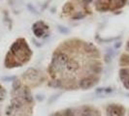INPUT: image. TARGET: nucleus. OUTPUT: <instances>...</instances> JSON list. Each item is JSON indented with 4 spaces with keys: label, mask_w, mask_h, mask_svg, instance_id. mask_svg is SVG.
Wrapping results in <instances>:
<instances>
[{
    "label": "nucleus",
    "mask_w": 129,
    "mask_h": 116,
    "mask_svg": "<svg viewBox=\"0 0 129 116\" xmlns=\"http://www.w3.org/2000/svg\"><path fill=\"white\" fill-rule=\"evenodd\" d=\"M110 116H123V108L119 105H111L109 107Z\"/></svg>",
    "instance_id": "1"
},
{
    "label": "nucleus",
    "mask_w": 129,
    "mask_h": 116,
    "mask_svg": "<svg viewBox=\"0 0 129 116\" xmlns=\"http://www.w3.org/2000/svg\"><path fill=\"white\" fill-rule=\"evenodd\" d=\"M95 81H93L92 77H85L80 81V87L83 89H88L93 86Z\"/></svg>",
    "instance_id": "2"
},
{
    "label": "nucleus",
    "mask_w": 129,
    "mask_h": 116,
    "mask_svg": "<svg viewBox=\"0 0 129 116\" xmlns=\"http://www.w3.org/2000/svg\"><path fill=\"white\" fill-rule=\"evenodd\" d=\"M81 116H95L93 110L88 106H84L81 111Z\"/></svg>",
    "instance_id": "3"
},
{
    "label": "nucleus",
    "mask_w": 129,
    "mask_h": 116,
    "mask_svg": "<svg viewBox=\"0 0 129 116\" xmlns=\"http://www.w3.org/2000/svg\"><path fill=\"white\" fill-rule=\"evenodd\" d=\"M129 79V70L128 69H122L120 70V79L123 82Z\"/></svg>",
    "instance_id": "4"
},
{
    "label": "nucleus",
    "mask_w": 129,
    "mask_h": 116,
    "mask_svg": "<svg viewBox=\"0 0 129 116\" xmlns=\"http://www.w3.org/2000/svg\"><path fill=\"white\" fill-rule=\"evenodd\" d=\"M120 63H122L123 65L124 64H129V56H126V55H123L121 60H120Z\"/></svg>",
    "instance_id": "5"
},
{
    "label": "nucleus",
    "mask_w": 129,
    "mask_h": 116,
    "mask_svg": "<svg viewBox=\"0 0 129 116\" xmlns=\"http://www.w3.org/2000/svg\"><path fill=\"white\" fill-rule=\"evenodd\" d=\"M5 96H6V91L4 90V88L0 87V101H3L5 99Z\"/></svg>",
    "instance_id": "6"
},
{
    "label": "nucleus",
    "mask_w": 129,
    "mask_h": 116,
    "mask_svg": "<svg viewBox=\"0 0 129 116\" xmlns=\"http://www.w3.org/2000/svg\"><path fill=\"white\" fill-rule=\"evenodd\" d=\"M63 116H75V113L71 109H66L63 113Z\"/></svg>",
    "instance_id": "7"
},
{
    "label": "nucleus",
    "mask_w": 129,
    "mask_h": 116,
    "mask_svg": "<svg viewBox=\"0 0 129 116\" xmlns=\"http://www.w3.org/2000/svg\"><path fill=\"white\" fill-rule=\"evenodd\" d=\"M52 116H63L61 113H59V112H55V113H53Z\"/></svg>",
    "instance_id": "8"
},
{
    "label": "nucleus",
    "mask_w": 129,
    "mask_h": 116,
    "mask_svg": "<svg viewBox=\"0 0 129 116\" xmlns=\"http://www.w3.org/2000/svg\"><path fill=\"white\" fill-rule=\"evenodd\" d=\"M128 48H129V43H128Z\"/></svg>",
    "instance_id": "9"
}]
</instances>
